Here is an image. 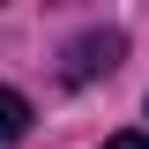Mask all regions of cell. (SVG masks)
Segmentation results:
<instances>
[{
  "label": "cell",
  "mask_w": 149,
  "mask_h": 149,
  "mask_svg": "<svg viewBox=\"0 0 149 149\" xmlns=\"http://www.w3.org/2000/svg\"><path fill=\"white\" fill-rule=\"evenodd\" d=\"M119 52H127V37H119V30H90V37H74V45H67L60 74H67V82H97V74L119 67Z\"/></svg>",
  "instance_id": "cell-1"
},
{
  "label": "cell",
  "mask_w": 149,
  "mask_h": 149,
  "mask_svg": "<svg viewBox=\"0 0 149 149\" xmlns=\"http://www.w3.org/2000/svg\"><path fill=\"white\" fill-rule=\"evenodd\" d=\"M22 134H30V97L0 82V149H8V142H22Z\"/></svg>",
  "instance_id": "cell-2"
},
{
  "label": "cell",
  "mask_w": 149,
  "mask_h": 149,
  "mask_svg": "<svg viewBox=\"0 0 149 149\" xmlns=\"http://www.w3.org/2000/svg\"><path fill=\"white\" fill-rule=\"evenodd\" d=\"M104 149H149V134H112Z\"/></svg>",
  "instance_id": "cell-3"
}]
</instances>
